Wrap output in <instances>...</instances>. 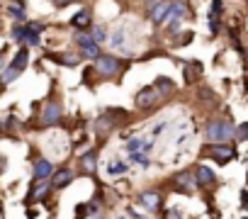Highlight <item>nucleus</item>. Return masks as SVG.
I'll return each instance as SVG.
<instances>
[{"mask_svg": "<svg viewBox=\"0 0 248 219\" xmlns=\"http://www.w3.org/2000/svg\"><path fill=\"white\" fill-rule=\"evenodd\" d=\"M95 161H97V151H88L85 156H80V166L90 173V171H95Z\"/></svg>", "mask_w": 248, "mask_h": 219, "instance_id": "obj_16", "label": "nucleus"}, {"mask_svg": "<svg viewBox=\"0 0 248 219\" xmlns=\"http://www.w3.org/2000/svg\"><path fill=\"white\" fill-rule=\"evenodd\" d=\"M59 120H61V105L49 102V105L42 110V125H44V127H51V125H56Z\"/></svg>", "mask_w": 248, "mask_h": 219, "instance_id": "obj_5", "label": "nucleus"}, {"mask_svg": "<svg viewBox=\"0 0 248 219\" xmlns=\"http://www.w3.org/2000/svg\"><path fill=\"white\" fill-rule=\"evenodd\" d=\"M95 127H97L100 134H107L109 129H114V120H112L109 115H105V117H100V120L95 122Z\"/></svg>", "mask_w": 248, "mask_h": 219, "instance_id": "obj_15", "label": "nucleus"}, {"mask_svg": "<svg viewBox=\"0 0 248 219\" xmlns=\"http://www.w3.org/2000/svg\"><path fill=\"white\" fill-rule=\"evenodd\" d=\"M51 175H54V166H51L46 158L34 161V178H37V180H46V178H51Z\"/></svg>", "mask_w": 248, "mask_h": 219, "instance_id": "obj_9", "label": "nucleus"}, {"mask_svg": "<svg viewBox=\"0 0 248 219\" xmlns=\"http://www.w3.org/2000/svg\"><path fill=\"white\" fill-rule=\"evenodd\" d=\"M207 154H209L217 163H221V166L236 158V149H233L231 144H209V146H207Z\"/></svg>", "mask_w": 248, "mask_h": 219, "instance_id": "obj_2", "label": "nucleus"}, {"mask_svg": "<svg viewBox=\"0 0 248 219\" xmlns=\"http://www.w3.org/2000/svg\"><path fill=\"white\" fill-rule=\"evenodd\" d=\"M146 3H154V0H146Z\"/></svg>", "mask_w": 248, "mask_h": 219, "instance_id": "obj_35", "label": "nucleus"}, {"mask_svg": "<svg viewBox=\"0 0 248 219\" xmlns=\"http://www.w3.org/2000/svg\"><path fill=\"white\" fill-rule=\"evenodd\" d=\"M95 71H97L102 78H112V76H117V71H119V61H117L114 56H100V59L95 61Z\"/></svg>", "mask_w": 248, "mask_h": 219, "instance_id": "obj_3", "label": "nucleus"}, {"mask_svg": "<svg viewBox=\"0 0 248 219\" xmlns=\"http://www.w3.org/2000/svg\"><path fill=\"white\" fill-rule=\"evenodd\" d=\"M54 3H56L59 8H66V5H71V3H73V0H54Z\"/></svg>", "mask_w": 248, "mask_h": 219, "instance_id": "obj_32", "label": "nucleus"}, {"mask_svg": "<svg viewBox=\"0 0 248 219\" xmlns=\"http://www.w3.org/2000/svg\"><path fill=\"white\" fill-rule=\"evenodd\" d=\"M141 149H144V141H141L139 137L132 139V141L127 144V151H129V154H141Z\"/></svg>", "mask_w": 248, "mask_h": 219, "instance_id": "obj_22", "label": "nucleus"}, {"mask_svg": "<svg viewBox=\"0 0 248 219\" xmlns=\"http://www.w3.org/2000/svg\"><path fill=\"white\" fill-rule=\"evenodd\" d=\"M219 15H221V0H214L212 3V20H219Z\"/></svg>", "mask_w": 248, "mask_h": 219, "instance_id": "obj_26", "label": "nucleus"}, {"mask_svg": "<svg viewBox=\"0 0 248 219\" xmlns=\"http://www.w3.org/2000/svg\"><path fill=\"white\" fill-rule=\"evenodd\" d=\"M49 190H51V188H49V185H46L44 180H39V183H34V185H32L30 200H44V197L49 195Z\"/></svg>", "mask_w": 248, "mask_h": 219, "instance_id": "obj_14", "label": "nucleus"}, {"mask_svg": "<svg viewBox=\"0 0 248 219\" xmlns=\"http://www.w3.org/2000/svg\"><path fill=\"white\" fill-rule=\"evenodd\" d=\"M76 44H78V47H83V49H90V47H95V42H93V34H85V32H76Z\"/></svg>", "mask_w": 248, "mask_h": 219, "instance_id": "obj_18", "label": "nucleus"}, {"mask_svg": "<svg viewBox=\"0 0 248 219\" xmlns=\"http://www.w3.org/2000/svg\"><path fill=\"white\" fill-rule=\"evenodd\" d=\"M27 34H30L27 27H15V30H13V39H15V42H27Z\"/></svg>", "mask_w": 248, "mask_h": 219, "instance_id": "obj_23", "label": "nucleus"}, {"mask_svg": "<svg viewBox=\"0 0 248 219\" xmlns=\"http://www.w3.org/2000/svg\"><path fill=\"white\" fill-rule=\"evenodd\" d=\"M233 137H236L233 125H229V122H224V120H214V122L207 125V139L214 141V144H226V141L233 139Z\"/></svg>", "mask_w": 248, "mask_h": 219, "instance_id": "obj_1", "label": "nucleus"}, {"mask_svg": "<svg viewBox=\"0 0 248 219\" xmlns=\"http://www.w3.org/2000/svg\"><path fill=\"white\" fill-rule=\"evenodd\" d=\"M236 137H238L241 141H248V122H243V125L236 129Z\"/></svg>", "mask_w": 248, "mask_h": 219, "instance_id": "obj_25", "label": "nucleus"}, {"mask_svg": "<svg viewBox=\"0 0 248 219\" xmlns=\"http://www.w3.org/2000/svg\"><path fill=\"white\" fill-rule=\"evenodd\" d=\"M127 173V166H124L122 161H109L107 163V175H124Z\"/></svg>", "mask_w": 248, "mask_h": 219, "instance_id": "obj_17", "label": "nucleus"}, {"mask_svg": "<svg viewBox=\"0 0 248 219\" xmlns=\"http://www.w3.org/2000/svg\"><path fill=\"white\" fill-rule=\"evenodd\" d=\"M175 185H180L183 190H195L197 188V178L192 171H180L175 173Z\"/></svg>", "mask_w": 248, "mask_h": 219, "instance_id": "obj_8", "label": "nucleus"}, {"mask_svg": "<svg viewBox=\"0 0 248 219\" xmlns=\"http://www.w3.org/2000/svg\"><path fill=\"white\" fill-rule=\"evenodd\" d=\"M80 56H85V59H93V61H97L100 59V47L95 44V47H90V49H83V54Z\"/></svg>", "mask_w": 248, "mask_h": 219, "instance_id": "obj_24", "label": "nucleus"}, {"mask_svg": "<svg viewBox=\"0 0 248 219\" xmlns=\"http://www.w3.org/2000/svg\"><path fill=\"white\" fill-rule=\"evenodd\" d=\"M119 219H124V217H119Z\"/></svg>", "mask_w": 248, "mask_h": 219, "instance_id": "obj_36", "label": "nucleus"}, {"mask_svg": "<svg viewBox=\"0 0 248 219\" xmlns=\"http://www.w3.org/2000/svg\"><path fill=\"white\" fill-rule=\"evenodd\" d=\"M54 61L63 63V66H78L80 63V54L78 51H71V54H51Z\"/></svg>", "mask_w": 248, "mask_h": 219, "instance_id": "obj_12", "label": "nucleus"}, {"mask_svg": "<svg viewBox=\"0 0 248 219\" xmlns=\"http://www.w3.org/2000/svg\"><path fill=\"white\" fill-rule=\"evenodd\" d=\"M90 34H93V42H95V44H102V42L107 39V32H105V27H102V25H97Z\"/></svg>", "mask_w": 248, "mask_h": 219, "instance_id": "obj_21", "label": "nucleus"}, {"mask_svg": "<svg viewBox=\"0 0 248 219\" xmlns=\"http://www.w3.org/2000/svg\"><path fill=\"white\" fill-rule=\"evenodd\" d=\"M139 202H141L149 212H158V209H161V195H158L156 190H144V192L139 195Z\"/></svg>", "mask_w": 248, "mask_h": 219, "instance_id": "obj_6", "label": "nucleus"}, {"mask_svg": "<svg viewBox=\"0 0 248 219\" xmlns=\"http://www.w3.org/2000/svg\"><path fill=\"white\" fill-rule=\"evenodd\" d=\"M241 200H243V207L248 209V190H243V192H241Z\"/></svg>", "mask_w": 248, "mask_h": 219, "instance_id": "obj_33", "label": "nucleus"}, {"mask_svg": "<svg viewBox=\"0 0 248 219\" xmlns=\"http://www.w3.org/2000/svg\"><path fill=\"white\" fill-rule=\"evenodd\" d=\"M166 219H183V217H180L178 209H168V212H166Z\"/></svg>", "mask_w": 248, "mask_h": 219, "instance_id": "obj_31", "label": "nucleus"}, {"mask_svg": "<svg viewBox=\"0 0 248 219\" xmlns=\"http://www.w3.org/2000/svg\"><path fill=\"white\" fill-rule=\"evenodd\" d=\"M195 178H197V185H212L217 180V175L209 166H195Z\"/></svg>", "mask_w": 248, "mask_h": 219, "instance_id": "obj_10", "label": "nucleus"}, {"mask_svg": "<svg viewBox=\"0 0 248 219\" xmlns=\"http://www.w3.org/2000/svg\"><path fill=\"white\" fill-rule=\"evenodd\" d=\"M170 8H173V3H168V0H163V3H158L156 8H151V22H156V25H161L168 15H170Z\"/></svg>", "mask_w": 248, "mask_h": 219, "instance_id": "obj_7", "label": "nucleus"}, {"mask_svg": "<svg viewBox=\"0 0 248 219\" xmlns=\"http://www.w3.org/2000/svg\"><path fill=\"white\" fill-rule=\"evenodd\" d=\"M71 180H73V173H71L68 168H61L59 173H54V175H51V183H54V188H66Z\"/></svg>", "mask_w": 248, "mask_h": 219, "instance_id": "obj_13", "label": "nucleus"}, {"mask_svg": "<svg viewBox=\"0 0 248 219\" xmlns=\"http://www.w3.org/2000/svg\"><path fill=\"white\" fill-rule=\"evenodd\" d=\"M161 97V93L156 90V88H144L141 93H137V97H134V102H137V107L139 110H149L151 105H156V100Z\"/></svg>", "mask_w": 248, "mask_h": 219, "instance_id": "obj_4", "label": "nucleus"}, {"mask_svg": "<svg viewBox=\"0 0 248 219\" xmlns=\"http://www.w3.org/2000/svg\"><path fill=\"white\" fill-rule=\"evenodd\" d=\"M0 71H5V68H3V54H0Z\"/></svg>", "mask_w": 248, "mask_h": 219, "instance_id": "obj_34", "label": "nucleus"}, {"mask_svg": "<svg viewBox=\"0 0 248 219\" xmlns=\"http://www.w3.org/2000/svg\"><path fill=\"white\" fill-rule=\"evenodd\" d=\"M10 15H13L15 20H20V22L25 20V10H22V8H15V5H13V8H10Z\"/></svg>", "mask_w": 248, "mask_h": 219, "instance_id": "obj_28", "label": "nucleus"}, {"mask_svg": "<svg viewBox=\"0 0 248 219\" xmlns=\"http://www.w3.org/2000/svg\"><path fill=\"white\" fill-rule=\"evenodd\" d=\"M163 129H166V122H158V125L151 129V134H154V137H158V134H163Z\"/></svg>", "mask_w": 248, "mask_h": 219, "instance_id": "obj_30", "label": "nucleus"}, {"mask_svg": "<svg viewBox=\"0 0 248 219\" xmlns=\"http://www.w3.org/2000/svg\"><path fill=\"white\" fill-rule=\"evenodd\" d=\"M88 212H90V204H78L76 207V219H83Z\"/></svg>", "mask_w": 248, "mask_h": 219, "instance_id": "obj_27", "label": "nucleus"}, {"mask_svg": "<svg viewBox=\"0 0 248 219\" xmlns=\"http://www.w3.org/2000/svg\"><path fill=\"white\" fill-rule=\"evenodd\" d=\"M112 44H114V47H122V44H124V32H122V30L112 37Z\"/></svg>", "mask_w": 248, "mask_h": 219, "instance_id": "obj_29", "label": "nucleus"}, {"mask_svg": "<svg viewBox=\"0 0 248 219\" xmlns=\"http://www.w3.org/2000/svg\"><path fill=\"white\" fill-rule=\"evenodd\" d=\"M27 61H30V51H27V49H20V51H17V56H15V61H13V66L22 71V68L27 66Z\"/></svg>", "mask_w": 248, "mask_h": 219, "instance_id": "obj_19", "label": "nucleus"}, {"mask_svg": "<svg viewBox=\"0 0 248 219\" xmlns=\"http://www.w3.org/2000/svg\"><path fill=\"white\" fill-rule=\"evenodd\" d=\"M90 22H93V15H90V10H78V13L71 17V25H73V27H78V30H85V27H90Z\"/></svg>", "mask_w": 248, "mask_h": 219, "instance_id": "obj_11", "label": "nucleus"}, {"mask_svg": "<svg viewBox=\"0 0 248 219\" xmlns=\"http://www.w3.org/2000/svg\"><path fill=\"white\" fill-rule=\"evenodd\" d=\"M20 73H22V71H20V68H15V66L10 63V66L3 71V83H5V85H8V83H13V80H15Z\"/></svg>", "mask_w": 248, "mask_h": 219, "instance_id": "obj_20", "label": "nucleus"}]
</instances>
